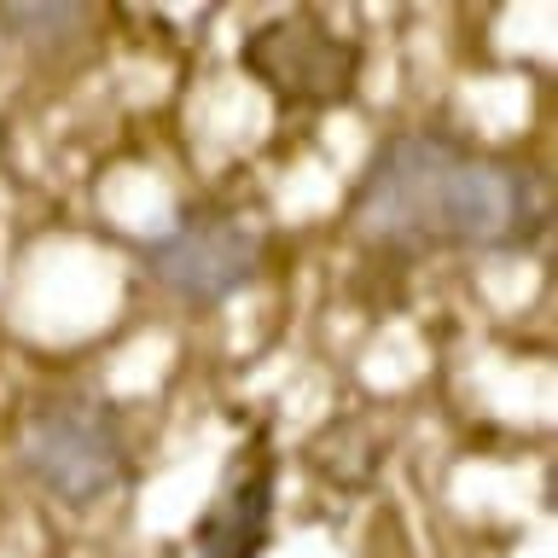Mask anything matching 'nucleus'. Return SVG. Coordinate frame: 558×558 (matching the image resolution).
<instances>
[{"mask_svg": "<svg viewBox=\"0 0 558 558\" xmlns=\"http://www.w3.org/2000/svg\"><path fill=\"white\" fill-rule=\"evenodd\" d=\"M349 227L390 256L530 251L547 233V186L535 169L448 129H408L373 151L349 198Z\"/></svg>", "mask_w": 558, "mask_h": 558, "instance_id": "obj_1", "label": "nucleus"}, {"mask_svg": "<svg viewBox=\"0 0 558 558\" xmlns=\"http://www.w3.org/2000/svg\"><path fill=\"white\" fill-rule=\"evenodd\" d=\"M24 471L64 506H94L129 483V430L111 401H52L24 430Z\"/></svg>", "mask_w": 558, "mask_h": 558, "instance_id": "obj_2", "label": "nucleus"}, {"mask_svg": "<svg viewBox=\"0 0 558 558\" xmlns=\"http://www.w3.org/2000/svg\"><path fill=\"white\" fill-rule=\"evenodd\" d=\"M239 64L291 111H331L361 87V47L320 12H286L256 24L239 47Z\"/></svg>", "mask_w": 558, "mask_h": 558, "instance_id": "obj_3", "label": "nucleus"}, {"mask_svg": "<svg viewBox=\"0 0 558 558\" xmlns=\"http://www.w3.org/2000/svg\"><path fill=\"white\" fill-rule=\"evenodd\" d=\"M268 256L256 221L233 216V209H186L169 233L146 244V268L157 286H169L181 303L216 308L233 291H244Z\"/></svg>", "mask_w": 558, "mask_h": 558, "instance_id": "obj_4", "label": "nucleus"}, {"mask_svg": "<svg viewBox=\"0 0 558 558\" xmlns=\"http://www.w3.org/2000/svg\"><path fill=\"white\" fill-rule=\"evenodd\" d=\"M274 495H279V460L274 453H251L227 471L209 512L192 523V553L198 558H262L274 535Z\"/></svg>", "mask_w": 558, "mask_h": 558, "instance_id": "obj_5", "label": "nucleus"}, {"mask_svg": "<svg viewBox=\"0 0 558 558\" xmlns=\"http://www.w3.org/2000/svg\"><path fill=\"white\" fill-rule=\"evenodd\" d=\"M94 7H0V24L17 47H35V52H59V47H76L87 29H94Z\"/></svg>", "mask_w": 558, "mask_h": 558, "instance_id": "obj_6", "label": "nucleus"}, {"mask_svg": "<svg viewBox=\"0 0 558 558\" xmlns=\"http://www.w3.org/2000/svg\"><path fill=\"white\" fill-rule=\"evenodd\" d=\"M0 157H7V117H0Z\"/></svg>", "mask_w": 558, "mask_h": 558, "instance_id": "obj_7", "label": "nucleus"}]
</instances>
